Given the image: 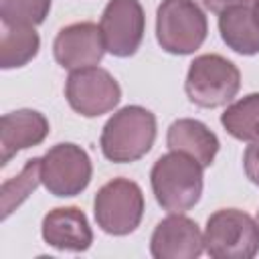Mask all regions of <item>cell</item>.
Masks as SVG:
<instances>
[{"label": "cell", "instance_id": "cell-1", "mask_svg": "<svg viewBox=\"0 0 259 259\" xmlns=\"http://www.w3.org/2000/svg\"><path fill=\"white\" fill-rule=\"evenodd\" d=\"M202 166L188 154L170 150L160 156L150 172L158 204L168 212L190 210L202 194Z\"/></svg>", "mask_w": 259, "mask_h": 259}, {"label": "cell", "instance_id": "cell-2", "mask_svg": "<svg viewBox=\"0 0 259 259\" xmlns=\"http://www.w3.org/2000/svg\"><path fill=\"white\" fill-rule=\"evenodd\" d=\"M156 140V115L142 105H125L103 125L99 146L103 156L115 164L144 158Z\"/></svg>", "mask_w": 259, "mask_h": 259}, {"label": "cell", "instance_id": "cell-3", "mask_svg": "<svg viewBox=\"0 0 259 259\" xmlns=\"http://www.w3.org/2000/svg\"><path fill=\"white\" fill-rule=\"evenodd\" d=\"M202 239L204 251L214 259H253L259 253V225L239 208L212 212Z\"/></svg>", "mask_w": 259, "mask_h": 259}, {"label": "cell", "instance_id": "cell-4", "mask_svg": "<svg viewBox=\"0 0 259 259\" xmlns=\"http://www.w3.org/2000/svg\"><path fill=\"white\" fill-rule=\"evenodd\" d=\"M208 22L194 0H162L156 12V38L170 55H190L202 47Z\"/></svg>", "mask_w": 259, "mask_h": 259}, {"label": "cell", "instance_id": "cell-5", "mask_svg": "<svg viewBox=\"0 0 259 259\" xmlns=\"http://www.w3.org/2000/svg\"><path fill=\"white\" fill-rule=\"evenodd\" d=\"M241 87V73L235 63L221 55L196 57L186 73L184 91L188 99L198 107H221L227 105Z\"/></svg>", "mask_w": 259, "mask_h": 259}, {"label": "cell", "instance_id": "cell-6", "mask_svg": "<svg viewBox=\"0 0 259 259\" xmlns=\"http://www.w3.org/2000/svg\"><path fill=\"white\" fill-rule=\"evenodd\" d=\"M97 227L115 237L134 233L144 217L142 188L130 178H113L103 184L93 200Z\"/></svg>", "mask_w": 259, "mask_h": 259}, {"label": "cell", "instance_id": "cell-7", "mask_svg": "<svg viewBox=\"0 0 259 259\" xmlns=\"http://www.w3.org/2000/svg\"><path fill=\"white\" fill-rule=\"evenodd\" d=\"M89 154L71 142L53 146L40 158V180L45 188L55 196H77L91 182Z\"/></svg>", "mask_w": 259, "mask_h": 259}, {"label": "cell", "instance_id": "cell-8", "mask_svg": "<svg viewBox=\"0 0 259 259\" xmlns=\"http://www.w3.org/2000/svg\"><path fill=\"white\" fill-rule=\"evenodd\" d=\"M65 97L73 111L83 117H99L111 111L121 99V87L101 67L71 71L65 83Z\"/></svg>", "mask_w": 259, "mask_h": 259}, {"label": "cell", "instance_id": "cell-9", "mask_svg": "<svg viewBox=\"0 0 259 259\" xmlns=\"http://www.w3.org/2000/svg\"><path fill=\"white\" fill-rule=\"evenodd\" d=\"M105 49L113 57H132L146 30V16L140 0H109L99 22Z\"/></svg>", "mask_w": 259, "mask_h": 259}, {"label": "cell", "instance_id": "cell-10", "mask_svg": "<svg viewBox=\"0 0 259 259\" xmlns=\"http://www.w3.org/2000/svg\"><path fill=\"white\" fill-rule=\"evenodd\" d=\"M105 51L101 28L95 22H73L61 28L53 42L55 61L67 71L95 67Z\"/></svg>", "mask_w": 259, "mask_h": 259}, {"label": "cell", "instance_id": "cell-11", "mask_svg": "<svg viewBox=\"0 0 259 259\" xmlns=\"http://www.w3.org/2000/svg\"><path fill=\"white\" fill-rule=\"evenodd\" d=\"M204 251V239L198 225L182 212H170L162 219L150 239L154 259H196Z\"/></svg>", "mask_w": 259, "mask_h": 259}, {"label": "cell", "instance_id": "cell-12", "mask_svg": "<svg viewBox=\"0 0 259 259\" xmlns=\"http://www.w3.org/2000/svg\"><path fill=\"white\" fill-rule=\"evenodd\" d=\"M40 233L47 245L59 251L81 253L93 243V231L85 212L77 206H57L42 219Z\"/></svg>", "mask_w": 259, "mask_h": 259}, {"label": "cell", "instance_id": "cell-13", "mask_svg": "<svg viewBox=\"0 0 259 259\" xmlns=\"http://www.w3.org/2000/svg\"><path fill=\"white\" fill-rule=\"evenodd\" d=\"M49 136V119L34 109L4 113L0 119V164L6 166L20 150L38 146Z\"/></svg>", "mask_w": 259, "mask_h": 259}, {"label": "cell", "instance_id": "cell-14", "mask_svg": "<svg viewBox=\"0 0 259 259\" xmlns=\"http://www.w3.org/2000/svg\"><path fill=\"white\" fill-rule=\"evenodd\" d=\"M166 144L170 150L192 156L202 168H208L214 162L217 152L221 148L217 134L210 132L202 121L190 119V117L176 119L168 127Z\"/></svg>", "mask_w": 259, "mask_h": 259}, {"label": "cell", "instance_id": "cell-15", "mask_svg": "<svg viewBox=\"0 0 259 259\" xmlns=\"http://www.w3.org/2000/svg\"><path fill=\"white\" fill-rule=\"evenodd\" d=\"M219 32L229 49L239 55L259 53V22L253 6H233L219 14Z\"/></svg>", "mask_w": 259, "mask_h": 259}, {"label": "cell", "instance_id": "cell-16", "mask_svg": "<svg viewBox=\"0 0 259 259\" xmlns=\"http://www.w3.org/2000/svg\"><path fill=\"white\" fill-rule=\"evenodd\" d=\"M40 49V38L34 26L2 22L0 34V67L16 69L30 63Z\"/></svg>", "mask_w": 259, "mask_h": 259}, {"label": "cell", "instance_id": "cell-17", "mask_svg": "<svg viewBox=\"0 0 259 259\" xmlns=\"http://www.w3.org/2000/svg\"><path fill=\"white\" fill-rule=\"evenodd\" d=\"M221 123L229 136L241 142L259 140V93H249L235 103H231L223 115Z\"/></svg>", "mask_w": 259, "mask_h": 259}, {"label": "cell", "instance_id": "cell-18", "mask_svg": "<svg viewBox=\"0 0 259 259\" xmlns=\"http://www.w3.org/2000/svg\"><path fill=\"white\" fill-rule=\"evenodd\" d=\"M40 158L26 160L20 174L8 178L0 186V200H2V219H8L40 184Z\"/></svg>", "mask_w": 259, "mask_h": 259}, {"label": "cell", "instance_id": "cell-19", "mask_svg": "<svg viewBox=\"0 0 259 259\" xmlns=\"http://www.w3.org/2000/svg\"><path fill=\"white\" fill-rule=\"evenodd\" d=\"M49 10L51 0H0V18L8 24H42Z\"/></svg>", "mask_w": 259, "mask_h": 259}, {"label": "cell", "instance_id": "cell-20", "mask_svg": "<svg viewBox=\"0 0 259 259\" xmlns=\"http://www.w3.org/2000/svg\"><path fill=\"white\" fill-rule=\"evenodd\" d=\"M243 168L247 178L259 186V140H255L251 146H247L243 154Z\"/></svg>", "mask_w": 259, "mask_h": 259}, {"label": "cell", "instance_id": "cell-21", "mask_svg": "<svg viewBox=\"0 0 259 259\" xmlns=\"http://www.w3.org/2000/svg\"><path fill=\"white\" fill-rule=\"evenodd\" d=\"M257 0H202V4L206 6V10L221 14L233 6H255Z\"/></svg>", "mask_w": 259, "mask_h": 259}, {"label": "cell", "instance_id": "cell-22", "mask_svg": "<svg viewBox=\"0 0 259 259\" xmlns=\"http://www.w3.org/2000/svg\"><path fill=\"white\" fill-rule=\"evenodd\" d=\"M253 10H255V16H257V22H259V0L255 2V6H253Z\"/></svg>", "mask_w": 259, "mask_h": 259}, {"label": "cell", "instance_id": "cell-23", "mask_svg": "<svg viewBox=\"0 0 259 259\" xmlns=\"http://www.w3.org/2000/svg\"><path fill=\"white\" fill-rule=\"evenodd\" d=\"M257 225H259V212H257Z\"/></svg>", "mask_w": 259, "mask_h": 259}]
</instances>
